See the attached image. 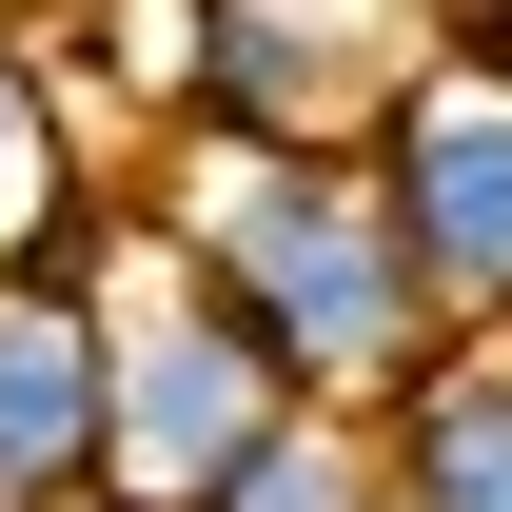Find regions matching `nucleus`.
<instances>
[{"label":"nucleus","instance_id":"nucleus-1","mask_svg":"<svg viewBox=\"0 0 512 512\" xmlns=\"http://www.w3.org/2000/svg\"><path fill=\"white\" fill-rule=\"evenodd\" d=\"M158 237L276 335L296 394H355V414H394L434 375V335H453L414 237H394V197H375V138H237V119H197L178 178H158Z\"/></svg>","mask_w":512,"mask_h":512},{"label":"nucleus","instance_id":"nucleus-2","mask_svg":"<svg viewBox=\"0 0 512 512\" xmlns=\"http://www.w3.org/2000/svg\"><path fill=\"white\" fill-rule=\"evenodd\" d=\"M99 335H119V473H99L119 512H197L256 434H276V414H296L276 335H256L237 296L158 237V217H119V237H99Z\"/></svg>","mask_w":512,"mask_h":512},{"label":"nucleus","instance_id":"nucleus-3","mask_svg":"<svg viewBox=\"0 0 512 512\" xmlns=\"http://www.w3.org/2000/svg\"><path fill=\"white\" fill-rule=\"evenodd\" d=\"M375 197L453 335H512V40H453L375 99Z\"/></svg>","mask_w":512,"mask_h":512},{"label":"nucleus","instance_id":"nucleus-4","mask_svg":"<svg viewBox=\"0 0 512 512\" xmlns=\"http://www.w3.org/2000/svg\"><path fill=\"white\" fill-rule=\"evenodd\" d=\"M119 473V335H99V256H20L0 276V493L60 512Z\"/></svg>","mask_w":512,"mask_h":512},{"label":"nucleus","instance_id":"nucleus-5","mask_svg":"<svg viewBox=\"0 0 512 512\" xmlns=\"http://www.w3.org/2000/svg\"><path fill=\"white\" fill-rule=\"evenodd\" d=\"M375 434H394V512H512V335H434V375Z\"/></svg>","mask_w":512,"mask_h":512},{"label":"nucleus","instance_id":"nucleus-6","mask_svg":"<svg viewBox=\"0 0 512 512\" xmlns=\"http://www.w3.org/2000/svg\"><path fill=\"white\" fill-rule=\"evenodd\" d=\"M119 217L79 197V138H60V79H40V40H0V276L20 256H99Z\"/></svg>","mask_w":512,"mask_h":512},{"label":"nucleus","instance_id":"nucleus-7","mask_svg":"<svg viewBox=\"0 0 512 512\" xmlns=\"http://www.w3.org/2000/svg\"><path fill=\"white\" fill-rule=\"evenodd\" d=\"M197 512H394V434L355 414V394H296V414H276Z\"/></svg>","mask_w":512,"mask_h":512},{"label":"nucleus","instance_id":"nucleus-8","mask_svg":"<svg viewBox=\"0 0 512 512\" xmlns=\"http://www.w3.org/2000/svg\"><path fill=\"white\" fill-rule=\"evenodd\" d=\"M0 512H20V493H0Z\"/></svg>","mask_w":512,"mask_h":512}]
</instances>
